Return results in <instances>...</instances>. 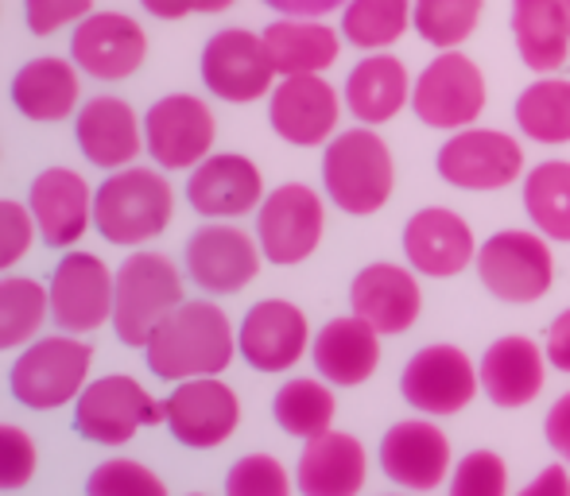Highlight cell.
<instances>
[{"label":"cell","mask_w":570,"mask_h":496,"mask_svg":"<svg viewBox=\"0 0 570 496\" xmlns=\"http://www.w3.org/2000/svg\"><path fill=\"white\" fill-rule=\"evenodd\" d=\"M148 373L179 384L190 376H218L237 357V330L229 315L210 299H183L144 346Z\"/></svg>","instance_id":"6da1fadb"},{"label":"cell","mask_w":570,"mask_h":496,"mask_svg":"<svg viewBox=\"0 0 570 496\" xmlns=\"http://www.w3.org/2000/svg\"><path fill=\"white\" fill-rule=\"evenodd\" d=\"M175 218V190L151 167H120L94 190V229L117 248L156 241Z\"/></svg>","instance_id":"7a4b0ae2"},{"label":"cell","mask_w":570,"mask_h":496,"mask_svg":"<svg viewBox=\"0 0 570 496\" xmlns=\"http://www.w3.org/2000/svg\"><path fill=\"white\" fill-rule=\"evenodd\" d=\"M326 198L350 218H373L396 190V159L392 148L368 125L345 128L323 151Z\"/></svg>","instance_id":"3957f363"},{"label":"cell","mask_w":570,"mask_h":496,"mask_svg":"<svg viewBox=\"0 0 570 496\" xmlns=\"http://www.w3.org/2000/svg\"><path fill=\"white\" fill-rule=\"evenodd\" d=\"M94 346L82 334H47L20 349L8 373V388L31 411H59L75 404L90 384Z\"/></svg>","instance_id":"277c9868"},{"label":"cell","mask_w":570,"mask_h":496,"mask_svg":"<svg viewBox=\"0 0 570 496\" xmlns=\"http://www.w3.org/2000/svg\"><path fill=\"white\" fill-rule=\"evenodd\" d=\"M183 295L179 264L151 248H136L117 268V291H114V330L125 346L144 349L156 326L171 315Z\"/></svg>","instance_id":"5b68a950"},{"label":"cell","mask_w":570,"mask_h":496,"mask_svg":"<svg viewBox=\"0 0 570 496\" xmlns=\"http://www.w3.org/2000/svg\"><path fill=\"white\" fill-rule=\"evenodd\" d=\"M478 279L501 302H540L556 284V252L540 229H501L478 245Z\"/></svg>","instance_id":"8992f818"},{"label":"cell","mask_w":570,"mask_h":496,"mask_svg":"<svg viewBox=\"0 0 570 496\" xmlns=\"http://www.w3.org/2000/svg\"><path fill=\"white\" fill-rule=\"evenodd\" d=\"M485 75L462 51H439V59H431L412 86V113L420 117V125L439 128V132L478 125L485 113Z\"/></svg>","instance_id":"52a82bcc"},{"label":"cell","mask_w":570,"mask_h":496,"mask_svg":"<svg viewBox=\"0 0 570 496\" xmlns=\"http://www.w3.org/2000/svg\"><path fill=\"white\" fill-rule=\"evenodd\" d=\"M326 234V202L307 182H284L256 206V241L279 268L311 260Z\"/></svg>","instance_id":"ba28073f"},{"label":"cell","mask_w":570,"mask_h":496,"mask_svg":"<svg viewBox=\"0 0 570 496\" xmlns=\"http://www.w3.org/2000/svg\"><path fill=\"white\" fill-rule=\"evenodd\" d=\"M164 423V399H151L136 376L114 373L90 380L75 399V427L98 446H125L140 427Z\"/></svg>","instance_id":"9c48e42d"},{"label":"cell","mask_w":570,"mask_h":496,"mask_svg":"<svg viewBox=\"0 0 570 496\" xmlns=\"http://www.w3.org/2000/svg\"><path fill=\"white\" fill-rule=\"evenodd\" d=\"M203 86L218 101L229 106H253V101L268 98L276 86V67L264 47V36L248 28H222L206 39L203 47Z\"/></svg>","instance_id":"30bf717a"},{"label":"cell","mask_w":570,"mask_h":496,"mask_svg":"<svg viewBox=\"0 0 570 496\" xmlns=\"http://www.w3.org/2000/svg\"><path fill=\"white\" fill-rule=\"evenodd\" d=\"M164 423L187 450H218L237 435L240 399L222 376H190L167 391Z\"/></svg>","instance_id":"8fae6325"},{"label":"cell","mask_w":570,"mask_h":496,"mask_svg":"<svg viewBox=\"0 0 570 496\" xmlns=\"http://www.w3.org/2000/svg\"><path fill=\"white\" fill-rule=\"evenodd\" d=\"M114 291H117L114 268L98 252L70 248L55 264V276L47 284L55 326L67 334H82V338L101 330V326H109L114 323Z\"/></svg>","instance_id":"7c38bea8"},{"label":"cell","mask_w":570,"mask_h":496,"mask_svg":"<svg viewBox=\"0 0 570 496\" xmlns=\"http://www.w3.org/2000/svg\"><path fill=\"white\" fill-rule=\"evenodd\" d=\"M439 175L454 190H504L524 175V148L501 128H458L439 148Z\"/></svg>","instance_id":"4fadbf2b"},{"label":"cell","mask_w":570,"mask_h":496,"mask_svg":"<svg viewBox=\"0 0 570 496\" xmlns=\"http://www.w3.org/2000/svg\"><path fill=\"white\" fill-rule=\"evenodd\" d=\"M400 391L420 415L446 419L473 404V396L481 391V369L465 349L435 341L412 354V361L400 373Z\"/></svg>","instance_id":"5bb4252c"},{"label":"cell","mask_w":570,"mask_h":496,"mask_svg":"<svg viewBox=\"0 0 570 496\" xmlns=\"http://www.w3.org/2000/svg\"><path fill=\"white\" fill-rule=\"evenodd\" d=\"M218 121L195 93H167L144 113V148L164 171H190L214 151Z\"/></svg>","instance_id":"9a60e30c"},{"label":"cell","mask_w":570,"mask_h":496,"mask_svg":"<svg viewBox=\"0 0 570 496\" xmlns=\"http://www.w3.org/2000/svg\"><path fill=\"white\" fill-rule=\"evenodd\" d=\"M345 98L323 75H287L268 93V125L292 148H323L338 136Z\"/></svg>","instance_id":"2e32d148"},{"label":"cell","mask_w":570,"mask_h":496,"mask_svg":"<svg viewBox=\"0 0 570 496\" xmlns=\"http://www.w3.org/2000/svg\"><path fill=\"white\" fill-rule=\"evenodd\" d=\"M311 323L295 302L261 299L237 326V354L256 373H292L311 354Z\"/></svg>","instance_id":"e0dca14e"},{"label":"cell","mask_w":570,"mask_h":496,"mask_svg":"<svg viewBox=\"0 0 570 496\" xmlns=\"http://www.w3.org/2000/svg\"><path fill=\"white\" fill-rule=\"evenodd\" d=\"M264 248L233 221H210L187 241V276L206 295H237L261 276Z\"/></svg>","instance_id":"ac0fdd59"},{"label":"cell","mask_w":570,"mask_h":496,"mask_svg":"<svg viewBox=\"0 0 570 496\" xmlns=\"http://www.w3.org/2000/svg\"><path fill=\"white\" fill-rule=\"evenodd\" d=\"M381 469L392 485L412 493H435L454 474L451 438L443 435L431 415L423 419L392 423L389 435L381 438Z\"/></svg>","instance_id":"d6986e66"},{"label":"cell","mask_w":570,"mask_h":496,"mask_svg":"<svg viewBox=\"0 0 570 496\" xmlns=\"http://www.w3.org/2000/svg\"><path fill=\"white\" fill-rule=\"evenodd\" d=\"M70 59L98 82H125L148 59V31L128 12H90L75 23Z\"/></svg>","instance_id":"ffe728a7"},{"label":"cell","mask_w":570,"mask_h":496,"mask_svg":"<svg viewBox=\"0 0 570 496\" xmlns=\"http://www.w3.org/2000/svg\"><path fill=\"white\" fill-rule=\"evenodd\" d=\"M420 271L412 264H392L376 260L368 268H361L350 284V310L361 315L365 323H373L384 338L407 334L423 315V287Z\"/></svg>","instance_id":"44dd1931"},{"label":"cell","mask_w":570,"mask_h":496,"mask_svg":"<svg viewBox=\"0 0 570 496\" xmlns=\"http://www.w3.org/2000/svg\"><path fill=\"white\" fill-rule=\"evenodd\" d=\"M28 210L36 218L39 241L75 248L94 229V187L75 167H47L31 182Z\"/></svg>","instance_id":"7402d4cb"},{"label":"cell","mask_w":570,"mask_h":496,"mask_svg":"<svg viewBox=\"0 0 570 496\" xmlns=\"http://www.w3.org/2000/svg\"><path fill=\"white\" fill-rule=\"evenodd\" d=\"M187 202L203 218H245L264 202V175L240 151H210L203 163L190 167Z\"/></svg>","instance_id":"603a6c76"},{"label":"cell","mask_w":570,"mask_h":496,"mask_svg":"<svg viewBox=\"0 0 570 496\" xmlns=\"http://www.w3.org/2000/svg\"><path fill=\"white\" fill-rule=\"evenodd\" d=\"M404 256L420 276L454 279L478 260V241L462 214L446 206H428L412 214V221L404 226Z\"/></svg>","instance_id":"cb8c5ba5"},{"label":"cell","mask_w":570,"mask_h":496,"mask_svg":"<svg viewBox=\"0 0 570 496\" xmlns=\"http://www.w3.org/2000/svg\"><path fill=\"white\" fill-rule=\"evenodd\" d=\"M75 140L94 167L120 171V167L136 163V156L144 151V121L125 98L101 93L75 113Z\"/></svg>","instance_id":"d4e9b609"},{"label":"cell","mask_w":570,"mask_h":496,"mask_svg":"<svg viewBox=\"0 0 570 496\" xmlns=\"http://www.w3.org/2000/svg\"><path fill=\"white\" fill-rule=\"evenodd\" d=\"M368 482L365 443L350 430H323L307 438L295 466V485L303 496H357Z\"/></svg>","instance_id":"484cf974"},{"label":"cell","mask_w":570,"mask_h":496,"mask_svg":"<svg viewBox=\"0 0 570 496\" xmlns=\"http://www.w3.org/2000/svg\"><path fill=\"white\" fill-rule=\"evenodd\" d=\"M381 338L373 323H365L361 315H342L331 318L323 330L311 341V361L323 380H331L334 388H357L381 365Z\"/></svg>","instance_id":"4316f807"},{"label":"cell","mask_w":570,"mask_h":496,"mask_svg":"<svg viewBox=\"0 0 570 496\" xmlns=\"http://www.w3.org/2000/svg\"><path fill=\"white\" fill-rule=\"evenodd\" d=\"M478 369H481V391L497 407H524L543 391L551 361L540 341L524 338V334H509V338H497L481 354Z\"/></svg>","instance_id":"83f0119b"},{"label":"cell","mask_w":570,"mask_h":496,"mask_svg":"<svg viewBox=\"0 0 570 496\" xmlns=\"http://www.w3.org/2000/svg\"><path fill=\"white\" fill-rule=\"evenodd\" d=\"M82 101V70L75 59L59 54H39L23 62L12 78V106L36 125H59L75 117Z\"/></svg>","instance_id":"f1b7e54d"},{"label":"cell","mask_w":570,"mask_h":496,"mask_svg":"<svg viewBox=\"0 0 570 496\" xmlns=\"http://www.w3.org/2000/svg\"><path fill=\"white\" fill-rule=\"evenodd\" d=\"M412 75L389 51H368L345 78V109L357 125H389L412 101Z\"/></svg>","instance_id":"f546056e"},{"label":"cell","mask_w":570,"mask_h":496,"mask_svg":"<svg viewBox=\"0 0 570 496\" xmlns=\"http://www.w3.org/2000/svg\"><path fill=\"white\" fill-rule=\"evenodd\" d=\"M261 36L279 78L326 75L342 54V31L323 23V16H279Z\"/></svg>","instance_id":"4dcf8cb0"},{"label":"cell","mask_w":570,"mask_h":496,"mask_svg":"<svg viewBox=\"0 0 570 496\" xmlns=\"http://www.w3.org/2000/svg\"><path fill=\"white\" fill-rule=\"evenodd\" d=\"M512 39L520 62L535 75H556L570 59V20L563 0H512Z\"/></svg>","instance_id":"1f68e13d"},{"label":"cell","mask_w":570,"mask_h":496,"mask_svg":"<svg viewBox=\"0 0 570 496\" xmlns=\"http://www.w3.org/2000/svg\"><path fill=\"white\" fill-rule=\"evenodd\" d=\"M272 415H276L279 430L292 438H315L334 427L338 415V399H334V384L323 376H292L272 399Z\"/></svg>","instance_id":"d6a6232c"},{"label":"cell","mask_w":570,"mask_h":496,"mask_svg":"<svg viewBox=\"0 0 570 496\" xmlns=\"http://www.w3.org/2000/svg\"><path fill=\"white\" fill-rule=\"evenodd\" d=\"M517 125L543 148L570 143V78L543 75L517 98Z\"/></svg>","instance_id":"836d02e7"},{"label":"cell","mask_w":570,"mask_h":496,"mask_svg":"<svg viewBox=\"0 0 570 496\" xmlns=\"http://www.w3.org/2000/svg\"><path fill=\"white\" fill-rule=\"evenodd\" d=\"M524 210L548 241L570 245V163L548 159L524 175Z\"/></svg>","instance_id":"e575fe53"},{"label":"cell","mask_w":570,"mask_h":496,"mask_svg":"<svg viewBox=\"0 0 570 496\" xmlns=\"http://www.w3.org/2000/svg\"><path fill=\"white\" fill-rule=\"evenodd\" d=\"M415 0H345L342 39L357 51H389L412 28Z\"/></svg>","instance_id":"d590c367"},{"label":"cell","mask_w":570,"mask_h":496,"mask_svg":"<svg viewBox=\"0 0 570 496\" xmlns=\"http://www.w3.org/2000/svg\"><path fill=\"white\" fill-rule=\"evenodd\" d=\"M51 318V295L31 276H0V354L23 349Z\"/></svg>","instance_id":"8d00e7d4"},{"label":"cell","mask_w":570,"mask_h":496,"mask_svg":"<svg viewBox=\"0 0 570 496\" xmlns=\"http://www.w3.org/2000/svg\"><path fill=\"white\" fill-rule=\"evenodd\" d=\"M485 0H415L412 28L423 43L439 51H458L478 31Z\"/></svg>","instance_id":"74e56055"},{"label":"cell","mask_w":570,"mask_h":496,"mask_svg":"<svg viewBox=\"0 0 570 496\" xmlns=\"http://www.w3.org/2000/svg\"><path fill=\"white\" fill-rule=\"evenodd\" d=\"M90 496H167V485L136 458H109L86 482Z\"/></svg>","instance_id":"f35d334b"},{"label":"cell","mask_w":570,"mask_h":496,"mask_svg":"<svg viewBox=\"0 0 570 496\" xmlns=\"http://www.w3.org/2000/svg\"><path fill=\"white\" fill-rule=\"evenodd\" d=\"M446 485L454 496H504L509 493V462L497 450H470L462 462H454Z\"/></svg>","instance_id":"ab89813d"},{"label":"cell","mask_w":570,"mask_h":496,"mask_svg":"<svg viewBox=\"0 0 570 496\" xmlns=\"http://www.w3.org/2000/svg\"><path fill=\"white\" fill-rule=\"evenodd\" d=\"M292 477H287L284 462L272 454H245L240 462H233L226 477L229 496H287L292 493Z\"/></svg>","instance_id":"60d3db41"},{"label":"cell","mask_w":570,"mask_h":496,"mask_svg":"<svg viewBox=\"0 0 570 496\" xmlns=\"http://www.w3.org/2000/svg\"><path fill=\"white\" fill-rule=\"evenodd\" d=\"M39 469V450L31 435L16 423H0V493H16L31 485Z\"/></svg>","instance_id":"b9f144b4"},{"label":"cell","mask_w":570,"mask_h":496,"mask_svg":"<svg viewBox=\"0 0 570 496\" xmlns=\"http://www.w3.org/2000/svg\"><path fill=\"white\" fill-rule=\"evenodd\" d=\"M36 237H39V229L28 206L12 202V198H0V276L12 271L16 264L31 252Z\"/></svg>","instance_id":"7bdbcfd3"},{"label":"cell","mask_w":570,"mask_h":496,"mask_svg":"<svg viewBox=\"0 0 570 496\" xmlns=\"http://www.w3.org/2000/svg\"><path fill=\"white\" fill-rule=\"evenodd\" d=\"M90 12L94 0H23V20L31 36H55L62 28H75Z\"/></svg>","instance_id":"ee69618b"},{"label":"cell","mask_w":570,"mask_h":496,"mask_svg":"<svg viewBox=\"0 0 570 496\" xmlns=\"http://www.w3.org/2000/svg\"><path fill=\"white\" fill-rule=\"evenodd\" d=\"M156 20H183V16H218L237 0H140Z\"/></svg>","instance_id":"f6af8a7d"},{"label":"cell","mask_w":570,"mask_h":496,"mask_svg":"<svg viewBox=\"0 0 570 496\" xmlns=\"http://www.w3.org/2000/svg\"><path fill=\"white\" fill-rule=\"evenodd\" d=\"M543 435H548L551 450L559 454V462H567L570 466V391L551 404L548 419H543Z\"/></svg>","instance_id":"bcb514c9"},{"label":"cell","mask_w":570,"mask_h":496,"mask_svg":"<svg viewBox=\"0 0 570 496\" xmlns=\"http://www.w3.org/2000/svg\"><path fill=\"white\" fill-rule=\"evenodd\" d=\"M543 354H548L551 369L570 376V310H563V315H559L556 323L548 326V338H543Z\"/></svg>","instance_id":"7dc6e473"},{"label":"cell","mask_w":570,"mask_h":496,"mask_svg":"<svg viewBox=\"0 0 570 496\" xmlns=\"http://www.w3.org/2000/svg\"><path fill=\"white\" fill-rule=\"evenodd\" d=\"M524 496H570V474H567V462L563 466H548L540 477L524 485Z\"/></svg>","instance_id":"c3c4849f"},{"label":"cell","mask_w":570,"mask_h":496,"mask_svg":"<svg viewBox=\"0 0 570 496\" xmlns=\"http://www.w3.org/2000/svg\"><path fill=\"white\" fill-rule=\"evenodd\" d=\"M279 16H326L334 8H345V0H264Z\"/></svg>","instance_id":"681fc988"},{"label":"cell","mask_w":570,"mask_h":496,"mask_svg":"<svg viewBox=\"0 0 570 496\" xmlns=\"http://www.w3.org/2000/svg\"><path fill=\"white\" fill-rule=\"evenodd\" d=\"M563 8H567V20H570V0H563Z\"/></svg>","instance_id":"f907efd6"}]
</instances>
